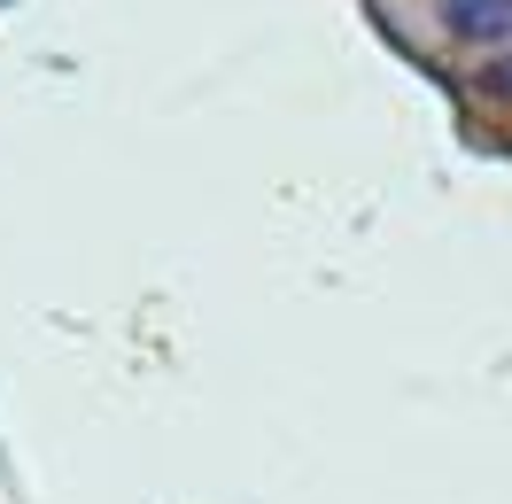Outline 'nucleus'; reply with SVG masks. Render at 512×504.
I'll use <instances>...</instances> for the list:
<instances>
[{
    "label": "nucleus",
    "instance_id": "f257e3e1",
    "mask_svg": "<svg viewBox=\"0 0 512 504\" xmlns=\"http://www.w3.org/2000/svg\"><path fill=\"white\" fill-rule=\"evenodd\" d=\"M450 39H512V0H435Z\"/></svg>",
    "mask_w": 512,
    "mask_h": 504
},
{
    "label": "nucleus",
    "instance_id": "f03ea898",
    "mask_svg": "<svg viewBox=\"0 0 512 504\" xmlns=\"http://www.w3.org/2000/svg\"><path fill=\"white\" fill-rule=\"evenodd\" d=\"M497 86H505V94H512V63H505V70H497Z\"/></svg>",
    "mask_w": 512,
    "mask_h": 504
}]
</instances>
